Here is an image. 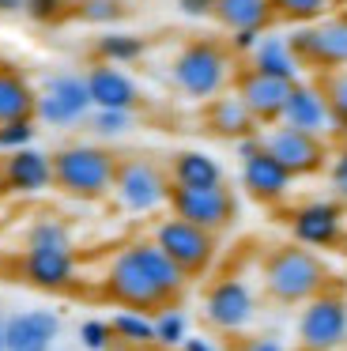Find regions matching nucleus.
<instances>
[{
    "mask_svg": "<svg viewBox=\"0 0 347 351\" xmlns=\"http://www.w3.org/2000/svg\"><path fill=\"white\" fill-rule=\"evenodd\" d=\"M261 34L264 31H253V27H246V31H230V53H241V57H249L256 49V42H261Z\"/></svg>",
    "mask_w": 347,
    "mask_h": 351,
    "instance_id": "obj_38",
    "label": "nucleus"
},
{
    "mask_svg": "<svg viewBox=\"0 0 347 351\" xmlns=\"http://www.w3.org/2000/svg\"><path fill=\"white\" fill-rule=\"evenodd\" d=\"M249 69L264 72V76H276V80H287V84L302 80V72H306V69H302V61L294 57L287 34H261L256 49L249 53Z\"/></svg>",
    "mask_w": 347,
    "mask_h": 351,
    "instance_id": "obj_22",
    "label": "nucleus"
},
{
    "mask_svg": "<svg viewBox=\"0 0 347 351\" xmlns=\"http://www.w3.org/2000/svg\"><path fill=\"white\" fill-rule=\"evenodd\" d=\"M215 19L223 31H268L276 23V8L272 0H215Z\"/></svg>",
    "mask_w": 347,
    "mask_h": 351,
    "instance_id": "obj_24",
    "label": "nucleus"
},
{
    "mask_svg": "<svg viewBox=\"0 0 347 351\" xmlns=\"http://www.w3.org/2000/svg\"><path fill=\"white\" fill-rule=\"evenodd\" d=\"M91 91L87 80L75 72H53L45 76V84L38 87V102H34V121L49 125V129H72V125L87 121L91 114Z\"/></svg>",
    "mask_w": 347,
    "mask_h": 351,
    "instance_id": "obj_6",
    "label": "nucleus"
},
{
    "mask_svg": "<svg viewBox=\"0 0 347 351\" xmlns=\"http://www.w3.org/2000/svg\"><path fill=\"white\" fill-rule=\"evenodd\" d=\"M321 87H324V99H328V110H332V121H336V132H347V69L324 72V76H321Z\"/></svg>",
    "mask_w": 347,
    "mask_h": 351,
    "instance_id": "obj_31",
    "label": "nucleus"
},
{
    "mask_svg": "<svg viewBox=\"0 0 347 351\" xmlns=\"http://www.w3.org/2000/svg\"><path fill=\"white\" fill-rule=\"evenodd\" d=\"M23 12H27L34 23H57V19L68 16V0H27Z\"/></svg>",
    "mask_w": 347,
    "mask_h": 351,
    "instance_id": "obj_36",
    "label": "nucleus"
},
{
    "mask_svg": "<svg viewBox=\"0 0 347 351\" xmlns=\"http://www.w3.org/2000/svg\"><path fill=\"white\" fill-rule=\"evenodd\" d=\"M117 178V155L102 144H68L53 155V185L75 200L110 197Z\"/></svg>",
    "mask_w": 347,
    "mask_h": 351,
    "instance_id": "obj_3",
    "label": "nucleus"
},
{
    "mask_svg": "<svg viewBox=\"0 0 347 351\" xmlns=\"http://www.w3.org/2000/svg\"><path fill=\"white\" fill-rule=\"evenodd\" d=\"M339 250H344V257H347V230H344V238H339Z\"/></svg>",
    "mask_w": 347,
    "mask_h": 351,
    "instance_id": "obj_44",
    "label": "nucleus"
},
{
    "mask_svg": "<svg viewBox=\"0 0 347 351\" xmlns=\"http://www.w3.org/2000/svg\"><path fill=\"white\" fill-rule=\"evenodd\" d=\"M110 340H113V328H110V321H83L80 325V343H83V351H106L110 348Z\"/></svg>",
    "mask_w": 347,
    "mask_h": 351,
    "instance_id": "obj_35",
    "label": "nucleus"
},
{
    "mask_svg": "<svg viewBox=\"0 0 347 351\" xmlns=\"http://www.w3.org/2000/svg\"><path fill=\"white\" fill-rule=\"evenodd\" d=\"M170 182L174 185H189V189H200V185H219L223 182V167L211 152H200V147H185L170 159Z\"/></svg>",
    "mask_w": 347,
    "mask_h": 351,
    "instance_id": "obj_23",
    "label": "nucleus"
},
{
    "mask_svg": "<svg viewBox=\"0 0 347 351\" xmlns=\"http://www.w3.org/2000/svg\"><path fill=\"white\" fill-rule=\"evenodd\" d=\"M272 8H276V19H287V23H317L336 8V0H272Z\"/></svg>",
    "mask_w": 347,
    "mask_h": 351,
    "instance_id": "obj_30",
    "label": "nucleus"
},
{
    "mask_svg": "<svg viewBox=\"0 0 347 351\" xmlns=\"http://www.w3.org/2000/svg\"><path fill=\"white\" fill-rule=\"evenodd\" d=\"M23 276L42 291H64L75 280V253L72 250H27Z\"/></svg>",
    "mask_w": 347,
    "mask_h": 351,
    "instance_id": "obj_21",
    "label": "nucleus"
},
{
    "mask_svg": "<svg viewBox=\"0 0 347 351\" xmlns=\"http://www.w3.org/2000/svg\"><path fill=\"white\" fill-rule=\"evenodd\" d=\"M8 193V185H4V159H0V197Z\"/></svg>",
    "mask_w": 347,
    "mask_h": 351,
    "instance_id": "obj_43",
    "label": "nucleus"
},
{
    "mask_svg": "<svg viewBox=\"0 0 347 351\" xmlns=\"http://www.w3.org/2000/svg\"><path fill=\"white\" fill-rule=\"evenodd\" d=\"M324 283H328L324 261L309 245H279L264 261V287L276 302H309L324 291Z\"/></svg>",
    "mask_w": 347,
    "mask_h": 351,
    "instance_id": "obj_4",
    "label": "nucleus"
},
{
    "mask_svg": "<svg viewBox=\"0 0 347 351\" xmlns=\"http://www.w3.org/2000/svg\"><path fill=\"white\" fill-rule=\"evenodd\" d=\"M291 234L309 250H332L344 238V208L336 200H306L291 212Z\"/></svg>",
    "mask_w": 347,
    "mask_h": 351,
    "instance_id": "obj_12",
    "label": "nucleus"
},
{
    "mask_svg": "<svg viewBox=\"0 0 347 351\" xmlns=\"http://www.w3.org/2000/svg\"><path fill=\"white\" fill-rule=\"evenodd\" d=\"M166 204H170L174 215H181V219L211 230V234L226 230L234 223V215H238V200H234V193L226 189L223 182L219 185H200V189H189V185H174L170 182V200H166Z\"/></svg>",
    "mask_w": 347,
    "mask_h": 351,
    "instance_id": "obj_8",
    "label": "nucleus"
},
{
    "mask_svg": "<svg viewBox=\"0 0 347 351\" xmlns=\"http://www.w3.org/2000/svg\"><path fill=\"white\" fill-rule=\"evenodd\" d=\"M298 340L306 351H332L347 340V302L339 295H313L298 317Z\"/></svg>",
    "mask_w": 347,
    "mask_h": 351,
    "instance_id": "obj_10",
    "label": "nucleus"
},
{
    "mask_svg": "<svg viewBox=\"0 0 347 351\" xmlns=\"http://www.w3.org/2000/svg\"><path fill=\"white\" fill-rule=\"evenodd\" d=\"M328 185L339 200H347V144L328 159Z\"/></svg>",
    "mask_w": 347,
    "mask_h": 351,
    "instance_id": "obj_37",
    "label": "nucleus"
},
{
    "mask_svg": "<svg viewBox=\"0 0 347 351\" xmlns=\"http://www.w3.org/2000/svg\"><path fill=\"white\" fill-rule=\"evenodd\" d=\"M110 328H113V336H117L121 343H132V348H147V343H155V321H151L143 310L113 313Z\"/></svg>",
    "mask_w": 347,
    "mask_h": 351,
    "instance_id": "obj_27",
    "label": "nucleus"
},
{
    "mask_svg": "<svg viewBox=\"0 0 347 351\" xmlns=\"http://www.w3.org/2000/svg\"><path fill=\"white\" fill-rule=\"evenodd\" d=\"M261 144L268 155H276L294 178H309L317 170H324L328 162V144L313 132H302V129H291V125L276 121L261 132Z\"/></svg>",
    "mask_w": 347,
    "mask_h": 351,
    "instance_id": "obj_9",
    "label": "nucleus"
},
{
    "mask_svg": "<svg viewBox=\"0 0 347 351\" xmlns=\"http://www.w3.org/2000/svg\"><path fill=\"white\" fill-rule=\"evenodd\" d=\"M87 129L98 140H121L136 129V110H91Z\"/></svg>",
    "mask_w": 347,
    "mask_h": 351,
    "instance_id": "obj_29",
    "label": "nucleus"
},
{
    "mask_svg": "<svg viewBox=\"0 0 347 351\" xmlns=\"http://www.w3.org/2000/svg\"><path fill=\"white\" fill-rule=\"evenodd\" d=\"M204 125H208V132H215L223 140H234V144L241 136L261 132V121L249 114V106L238 99V91H223L204 102Z\"/></svg>",
    "mask_w": 347,
    "mask_h": 351,
    "instance_id": "obj_19",
    "label": "nucleus"
},
{
    "mask_svg": "<svg viewBox=\"0 0 347 351\" xmlns=\"http://www.w3.org/2000/svg\"><path fill=\"white\" fill-rule=\"evenodd\" d=\"M279 121L291 125V129L313 132L321 140L336 136V121H332V110H328V99H324L321 80H294Z\"/></svg>",
    "mask_w": 347,
    "mask_h": 351,
    "instance_id": "obj_11",
    "label": "nucleus"
},
{
    "mask_svg": "<svg viewBox=\"0 0 347 351\" xmlns=\"http://www.w3.org/2000/svg\"><path fill=\"white\" fill-rule=\"evenodd\" d=\"M253 310H256V298L253 291H249V283L241 280H219L215 287L208 291V298H204V313H208V321L215 328H223V332H238V328H246L249 321H253Z\"/></svg>",
    "mask_w": 347,
    "mask_h": 351,
    "instance_id": "obj_14",
    "label": "nucleus"
},
{
    "mask_svg": "<svg viewBox=\"0 0 347 351\" xmlns=\"http://www.w3.org/2000/svg\"><path fill=\"white\" fill-rule=\"evenodd\" d=\"M0 351H4V317H0Z\"/></svg>",
    "mask_w": 347,
    "mask_h": 351,
    "instance_id": "obj_45",
    "label": "nucleus"
},
{
    "mask_svg": "<svg viewBox=\"0 0 347 351\" xmlns=\"http://www.w3.org/2000/svg\"><path fill=\"white\" fill-rule=\"evenodd\" d=\"M83 80H87L91 106L95 110H136L140 106V84L125 69H117V64L98 61Z\"/></svg>",
    "mask_w": 347,
    "mask_h": 351,
    "instance_id": "obj_17",
    "label": "nucleus"
},
{
    "mask_svg": "<svg viewBox=\"0 0 347 351\" xmlns=\"http://www.w3.org/2000/svg\"><path fill=\"white\" fill-rule=\"evenodd\" d=\"M181 351H219L211 340H204V336H185V343H181Z\"/></svg>",
    "mask_w": 347,
    "mask_h": 351,
    "instance_id": "obj_41",
    "label": "nucleus"
},
{
    "mask_svg": "<svg viewBox=\"0 0 347 351\" xmlns=\"http://www.w3.org/2000/svg\"><path fill=\"white\" fill-rule=\"evenodd\" d=\"M309 69L317 76L347 69V12H328L313 23V57Z\"/></svg>",
    "mask_w": 347,
    "mask_h": 351,
    "instance_id": "obj_20",
    "label": "nucleus"
},
{
    "mask_svg": "<svg viewBox=\"0 0 347 351\" xmlns=\"http://www.w3.org/2000/svg\"><path fill=\"white\" fill-rule=\"evenodd\" d=\"M4 185L15 197H38L53 189V155L42 147H19L4 155Z\"/></svg>",
    "mask_w": 347,
    "mask_h": 351,
    "instance_id": "obj_16",
    "label": "nucleus"
},
{
    "mask_svg": "<svg viewBox=\"0 0 347 351\" xmlns=\"http://www.w3.org/2000/svg\"><path fill=\"white\" fill-rule=\"evenodd\" d=\"M143 53H147V38H140L132 31H102L95 38V57L106 64H117V69L143 61Z\"/></svg>",
    "mask_w": 347,
    "mask_h": 351,
    "instance_id": "obj_26",
    "label": "nucleus"
},
{
    "mask_svg": "<svg viewBox=\"0 0 347 351\" xmlns=\"http://www.w3.org/2000/svg\"><path fill=\"white\" fill-rule=\"evenodd\" d=\"M110 197L128 215H151L170 200V174L147 155H128V159H117Z\"/></svg>",
    "mask_w": 347,
    "mask_h": 351,
    "instance_id": "obj_5",
    "label": "nucleus"
},
{
    "mask_svg": "<svg viewBox=\"0 0 347 351\" xmlns=\"http://www.w3.org/2000/svg\"><path fill=\"white\" fill-rule=\"evenodd\" d=\"M170 80L185 99L208 102L215 95L226 91V84L234 80V53L230 46L215 38H193L178 49L170 64Z\"/></svg>",
    "mask_w": 347,
    "mask_h": 351,
    "instance_id": "obj_2",
    "label": "nucleus"
},
{
    "mask_svg": "<svg viewBox=\"0 0 347 351\" xmlns=\"http://www.w3.org/2000/svg\"><path fill=\"white\" fill-rule=\"evenodd\" d=\"M53 351H68V348H53Z\"/></svg>",
    "mask_w": 347,
    "mask_h": 351,
    "instance_id": "obj_46",
    "label": "nucleus"
},
{
    "mask_svg": "<svg viewBox=\"0 0 347 351\" xmlns=\"http://www.w3.org/2000/svg\"><path fill=\"white\" fill-rule=\"evenodd\" d=\"M155 245L181 268L185 276H196L215 261V234L196 223L181 219V215H170V219L155 223Z\"/></svg>",
    "mask_w": 347,
    "mask_h": 351,
    "instance_id": "obj_7",
    "label": "nucleus"
},
{
    "mask_svg": "<svg viewBox=\"0 0 347 351\" xmlns=\"http://www.w3.org/2000/svg\"><path fill=\"white\" fill-rule=\"evenodd\" d=\"M178 12L185 19H211L215 16V0H178Z\"/></svg>",
    "mask_w": 347,
    "mask_h": 351,
    "instance_id": "obj_39",
    "label": "nucleus"
},
{
    "mask_svg": "<svg viewBox=\"0 0 347 351\" xmlns=\"http://www.w3.org/2000/svg\"><path fill=\"white\" fill-rule=\"evenodd\" d=\"M38 91L30 80L12 64H0V121H15V117H34Z\"/></svg>",
    "mask_w": 347,
    "mask_h": 351,
    "instance_id": "obj_25",
    "label": "nucleus"
},
{
    "mask_svg": "<svg viewBox=\"0 0 347 351\" xmlns=\"http://www.w3.org/2000/svg\"><path fill=\"white\" fill-rule=\"evenodd\" d=\"M238 351H287V348L276 343V340H268V336H256V340H246Z\"/></svg>",
    "mask_w": 347,
    "mask_h": 351,
    "instance_id": "obj_40",
    "label": "nucleus"
},
{
    "mask_svg": "<svg viewBox=\"0 0 347 351\" xmlns=\"http://www.w3.org/2000/svg\"><path fill=\"white\" fill-rule=\"evenodd\" d=\"M189 276L151 242H132L113 253L106 268V295L128 310H158L181 295Z\"/></svg>",
    "mask_w": 347,
    "mask_h": 351,
    "instance_id": "obj_1",
    "label": "nucleus"
},
{
    "mask_svg": "<svg viewBox=\"0 0 347 351\" xmlns=\"http://www.w3.org/2000/svg\"><path fill=\"white\" fill-rule=\"evenodd\" d=\"M60 317L53 310H23L4 321V351H53Z\"/></svg>",
    "mask_w": 347,
    "mask_h": 351,
    "instance_id": "obj_18",
    "label": "nucleus"
},
{
    "mask_svg": "<svg viewBox=\"0 0 347 351\" xmlns=\"http://www.w3.org/2000/svg\"><path fill=\"white\" fill-rule=\"evenodd\" d=\"M75 16L91 27H113L125 19V0H80Z\"/></svg>",
    "mask_w": 347,
    "mask_h": 351,
    "instance_id": "obj_32",
    "label": "nucleus"
},
{
    "mask_svg": "<svg viewBox=\"0 0 347 351\" xmlns=\"http://www.w3.org/2000/svg\"><path fill=\"white\" fill-rule=\"evenodd\" d=\"M38 136L34 117H15V121H0V152H19V147H30Z\"/></svg>",
    "mask_w": 347,
    "mask_h": 351,
    "instance_id": "obj_34",
    "label": "nucleus"
},
{
    "mask_svg": "<svg viewBox=\"0 0 347 351\" xmlns=\"http://www.w3.org/2000/svg\"><path fill=\"white\" fill-rule=\"evenodd\" d=\"M27 0H0V16H12V12H23Z\"/></svg>",
    "mask_w": 347,
    "mask_h": 351,
    "instance_id": "obj_42",
    "label": "nucleus"
},
{
    "mask_svg": "<svg viewBox=\"0 0 347 351\" xmlns=\"http://www.w3.org/2000/svg\"><path fill=\"white\" fill-rule=\"evenodd\" d=\"M189 336V317L181 310H163L155 317V343L163 348H181Z\"/></svg>",
    "mask_w": 347,
    "mask_h": 351,
    "instance_id": "obj_33",
    "label": "nucleus"
},
{
    "mask_svg": "<svg viewBox=\"0 0 347 351\" xmlns=\"http://www.w3.org/2000/svg\"><path fill=\"white\" fill-rule=\"evenodd\" d=\"M234 91L238 99L249 106V114L256 117L261 125H276L283 117V102L291 95V84L287 80H276V76H264L256 69H241L234 76Z\"/></svg>",
    "mask_w": 347,
    "mask_h": 351,
    "instance_id": "obj_13",
    "label": "nucleus"
},
{
    "mask_svg": "<svg viewBox=\"0 0 347 351\" xmlns=\"http://www.w3.org/2000/svg\"><path fill=\"white\" fill-rule=\"evenodd\" d=\"M27 250H72V230L53 215H42L27 227Z\"/></svg>",
    "mask_w": 347,
    "mask_h": 351,
    "instance_id": "obj_28",
    "label": "nucleus"
},
{
    "mask_svg": "<svg viewBox=\"0 0 347 351\" xmlns=\"http://www.w3.org/2000/svg\"><path fill=\"white\" fill-rule=\"evenodd\" d=\"M291 185H294V174L276 159V155L264 152V147L241 159V189L253 200H261V204H279V200H287Z\"/></svg>",
    "mask_w": 347,
    "mask_h": 351,
    "instance_id": "obj_15",
    "label": "nucleus"
}]
</instances>
